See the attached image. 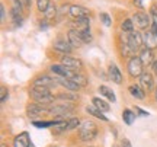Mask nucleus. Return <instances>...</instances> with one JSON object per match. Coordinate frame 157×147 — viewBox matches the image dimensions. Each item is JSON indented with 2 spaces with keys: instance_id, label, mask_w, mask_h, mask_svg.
Instances as JSON below:
<instances>
[{
  "instance_id": "nucleus-11",
  "label": "nucleus",
  "mask_w": 157,
  "mask_h": 147,
  "mask_svg": "<svg viewBox=\"0 0 157 147\" xmlns=\"http://www.w3.org/2000/svg\"><path fill=\"white\" fill-rule=\"evenodd\" d=\"M51 72L60 77H70L73 74V70H70L68 67H66L64 64H56V66H51Z\"/></svg>"
},
{
  "instance_id": "nucleus-12",
  "label": "nucleus",
  "mask_w": 157,
  "mask_h": 147,
  "mask_svg": "<svg viewBox=\"0 0 157 147\" xmlns=\"http://www.w3.org/2000/svg\"><path fill=\"white\" fill-rule=\"evenodd\" d=\"M73 29L78 31V32H90L89 29V17H83V19H74V22L71 23Z\"/></svg>"
},
{
  "instance_id": "nucleus-8",
  "label": "nucleus",
  "mask_w": 157,
  "mask_h": 147,
  "mask_svg": "<svg viewBox=\"0 0 157 147\" xmlns=\"http://www.w3.org/2000/svg\"><path fill=\"white\" fill-rule=\"evenodd\" d=\"M67 37H68V42H70L71 47H74V48H78V47H82L84 44L82 34H80L78 31H76V29H70Z\"/></svg>"
},
{
  "instance_id": "nucleus-40",
  "label": "nucleus",
  "mask_w": 157,
  "mask_h": 147,
  "mask_svg": "<svg viewBox=\"0 0 157 147\" xmlns=\"http://www.w3.org/2000/svg\"><path fill=\"white\" fill-rule=\"evenodd\" d=\"M23 3H25L26 7H31V6H32V0H23Z\"/></svg>"
},
{
  "instance_id": "nucleus-34",
  "label": "nucleus",
  "mask_w": 157,
  "mask_h": 147,
  "mask_svg": "<svg viewBox=\"0 0 157 147\" xmlns=\"http://www.w3.org/2000/svg\"><path fill=\"white\" fill-rule=\"evenodd\" d=\"M0 92H2V93H0V99H2V102H5L6 99H7V96H9V92H7V89H6L5 86L0 87Z\"/></svg>"
},
{
  "instance_id": "nucleus-26",
  "label": "nucleus",
  "mask_w": 157,
  "mask_h": 147,
  "mask_svg": "<svg viewBox=\"0 0 157 147\" xmlns=\"http://www.w3.org/2000/svg\"><path fill=\"white\" fill-rule=\"evenodd\" d=\"M122 119L125 121V124L127 125H131L135 121V112L134 111H131V109H125L124 114H122Z\"/></svg>"
},
{
  "instance_id": "nucleus-27",
  "label": "nucleus",
  "mask_w": 157,
  "mask_h": 147,
  "mask_svg": "<svg viewBox=\"0 0 157 147\" xmlns=\"http://www.w3.org/2000/svg\"><path fill=\"white\" fill-rule=\"evenodd\" d=\"M121 29H122L124 32H132V29H134V23L131 19H125L121 25Z\"/></svg>"
},
{
  "instance_id": "nucleus-17",
  "label": "nucleus",
  "mask_w": 157,
  "mask_h": 147,
  "mask_svg": "<svg viewBox=\"0 0 157 147\" xmlns=\"http://www.w3.org/2000/svg\"><path fill=\"white\" fill-rule=\"evenodd\" d=\"M143 40H144V44H146L147 48H150V50L157 48V35L154 32H146Z\"/></svg>"
},
{
  "instance_id": "nucleus-5",
  "label": "nucleus",
  "mask_w": 157,
  "mask_h": 147,
  "mask_svg": "<svg viewBox=\"0 0 157 147\" xmlns=\"http://www.w3.org/2000/svg\"><path fill=\"white\" fill-rule=\"evenodd\" d=\"M143 42H144V40H143V37L140 35V32H135V31L129 32V37L127 38V44H128V47L132 51L138 50Z\"/></svg>"
},
{
  "instance_id": "nucleus-21",
  "label": "nucleus",
  "mask_w": 157,
  "mask_h": 147,
  "mask_svg": "<svg viewBox=\"0 0 157 147\" xmlns=\"http://www.w3.org/2000/svg\"><path fill=\"white\" fill-rule=\"evenodd\" d=\"M140 58L141 61H143V64H150V63H153V50H150V48H144L143 51H140Z\"/></svg>"
},
{
  "instance_id": "nucleus-10",
  "label": "nucleus",
  "mask_w": 157,
  "mask_h": 147,
  "mask_svg": "<svg viewBox=\"0 0 157 147\" xmlns=\"http://www.w3.org/2000/svg\"><path fill=\"white\" fill-rule=\"evenodd\" d=\"M54 50L61 52V54H70L71 52V44L68 42V40H63V38H58V40L54 42Z\"/></svg>"
},
{
  "instance_id": "nucleus-9",
  "label": "nucleus",
  "mask_w": 157,
  "mask_h": 147,
  "mask_svg": "<svg viewBox=\"0 0 157 147\" xmlns=\"http://www.w3.org/2000/svg\"><path fill=\"white\" fill-rule=\"evenodd\" d=\"M54 85H60L58 79H54L51 76H39L34 80V86H45V87H51Z\"/></svg>"
},
{
  "instance_id": "nucleus-19",
  "label": "nucleus",
  "mask_w": 157,
  "mask_h": 147,
  "mask_svg": "<svg viewBox=\"0 0 157 147\" xmlns=\"http://www.w3.org/2000/svg\"><path fill=\"white\" fill-rule=\"evenodd\" d=\"M128 91H129V93H131L132 96L137 98V99H140V101H143V99H144V96H146V92H144V89H143V86L131 85Z\"/></svg>"
},
{
  "instance_id": "nucleus-33",
  "label": "nucleus",
  "mask_w": 157,
  "mask_h": 147,
  "mask_svg": "<svg viewBox=\"0 0 157 147\" xmlns=\"http://www.w3.org/2000/svg\"><path fill=\"white\" fill-rule=\"evenodd\" d=\"M101 19L103 21V23L106 25V26H111L112 25V21H111V17L108 13H101Z\"/></svg>"
},
{
  "instance_id": "nucleus-41",
  "label": "nucleus",
  "mask_w": 157,
  "mask_h": 147,
  "mask_svg": "<svg viewBox=\"0 0 157 147\" xmlns=\"http://www.w3.org/2000/svg\"><path fill=\"white\" fill-rule=\"evenodd\" d=\"M151 64H153V72L157 74V61H153Z\"/></svg>"
},
{
  "instance_id": "nucleus-45",
  "label": "nucleus",
  "mask_w": 157,
  "mask_h": 147,
  "mask_svg": "<svg viewBox=\"0 0 157 147\" xmlns=\"http://www.w3.org/2000/svg\"><path fill=\"white\" fill-rule=\"evenodd\" d=\"M31 147H34V146H32V144H31Z\"/></svg>"
},
{
  "instance_id": "nucleus-15",
  "label": "nucleus",
  "mask_w": 157,
  "mask_h": 147,
  "mask_svg": "<svg viewBox=\"0 0 157 147\" xmlns=\"http://www.w3.org/2000/svg\"><path fill=\"white\" fill-rule=\"evenodd\" d=\"M44 112H48V111H45L44 106L41 105V103H31L28 106V115L31 118H35V117H39V115H42Z\"/></svg>"
},
{
  "instance_id": "nucleus-25",
  "label": "nucleus",
  "mask_w": 157,
  "mask_h": 147,
  "mask_svg": "<svg viewBox=\"0 0 157 147\" xmlns=\"http://www.w3.org/2000/svg\"><path fill=\"white\" fill-rule=\"evenodd\" d=\"M68 79H70V80H73L74 83H77V85L80 86V87H82V86H86V85H87V79L84 77L83 74L73 73L71 76H70V77H68Z\"/></svg>"
},
{
  "instance_id": "nucleus-36",
  "label": "nucleus",
  "mask_w": 157,
  "mask_h": 147,
  "mask_svg": "<svg viewBox=\"0 0 157 147\" xmlns=\"http://www.w3.org/2000/svg\"><path fill=\"white\" fill-rule=\"evenodd\" d=\"M134 109H135V112H138V115H141V117H147V115H148V114L144 112V111H143L141 108H138V106H135Z\"/></svg>"
},
{
  "instance_id": "nucleus-16",
  "label": "nucleus",
  "mask_w": 157,
  "mask_h": 147,
  "mask_svg": "<svg viewBox=\"0 0 157 147\" xmlns=\"http://www.w3.org/2000/svg\"><path fill=\"white\" fill-rule=\"evenodd\" d=\"M61 63L66 66V67H68L70 70H78V68H82V63H80V60H76V58H73V57H63L61 58Z\"/></svg>"
},
{
  "instance_id": "nucleus-31",
  "label": "nucleus",
  "mask_w": 157,
  "mask_h": 147,
  "mask_svg": "<svg viewBox=\"0 0 157 147\" xmlns=\"http://www.w3.org/2000/svg\"><path fill=\"white\" fill-rule=\"evenodd\" d=\"M58 99H63V101H78V95H73V93H61V95H58Z\"/></svg>"
},
{
  "instance_id": "nucleus-37",
  "label": "nucleus",
  "mask_w": 157,
  "mask_h": 147,
  "mask_svg": "<svg viewBox=\"0 0 157 147\" xmlns=\"http://www.w3.org/2000/svg\"><path fill=\"white\" fill-rule=\"evenodd\" d=\"M0 13H2V21L6 19V10H5V6L0 5Z\"/></svg>"
},
{
  "instance_id": "nucleus-20",
  "label": "nucleus",
  "mask_w": 157,
  "mask_h": 147,
  "mask_svg": "<svg viewBox=\"0 0 157 147\" xmlns=\"http://www.w3.org/2000/svg\"><path fill=\"white\" fill-rule=\"evenodd\" d=\"M58 83L61 86H64L66 89H68V91H71V92H76V91H78L80 89V86L77 85V83H74L73 80H70V79H58Z\"/></svg>"
},
{
  "instance_id": "nucleus-3",
  "label": "nucleus",
  "mask_w": 157,
  "mask_h": 147,
  "mask_svg": "<svg viewBox=\"0 0 157 147\" xmlns=\"http://www.w3.org/2000/svg\"><path fill=\"white\" fill-rule=\"evenodd\" d=\"M50 114L52 115H57V117H60V115H64V117H67L68 114L74 111V103H54L50 109H47Z\"/></svg>"
},
{
  "instance_id": "nucleus-30",
  "label": "nucleus",
  "mask_w": 157,
  "mask_h": 147,
  "mask_svg": "<svg viewBox=\"0 0 157 147\" xmlns=\"http://www.w3.org/2000/svg\"><path fill=\"white\" fill-rule=\"evenodd\" d=\"M78 125H80V119H78V118H71V119H68V121H67V131L77 128Z\"/></svg>"
},
{
  "instance_id": "nucleus-4",
  "label": "nucleus",
  "mask_w": 157,
  "mask_h": 147,
  "mask_svg": "<svg viewBox=\"0 0 157 147\" xmlns=\"http://www.w3.org/2000/svg\"><path fill=\"white\" fill-rule=\"evenodd\" d=\"M128 73L131 77H140L143 72V61L140 57H132L128 61Z\"/></svg>"
},
{
  "instance_id": "nucleus-35",
  "label": "nucleus",
  "mask_w": 157,
  "mask_h": 147,
  "mask_svg": "<svg viewBox=\"0 0 157 147\" xmlns=\"http://www.w3.org/2000/svg\"><path fill=\"white\" fill-rule=\"evenodd\" d=\"M13 9L22 12V5H21V0H13Z\"/></svg>"
},
{
  "instance_id": "nucleus-29",
  "label": "nucleus",
  "mask_w": 157,
  "mask_h": 147,
  "mask_svg": "<svg viewBox=\"0 0 157 147\" xmlns=\"http://www.w3.org/2000/svg\"><path fill=\"white\" fill-rule=\"evenodd\" d=\"M57 15V7L54 5H50V7L45 12V19H54Z\"/></svg>"
},
{
  "instance_id": "nucleus-7",
  "label": "nucleus",
  "mask_w": 157,
  "mask_h": 147,
  "mask_svg": "<svg viewBox=\"0 0 157 147\" xmlns=\"http://www.w3.org/2000/svg\"><path fill=\"white\" fill-rule=\"evenodd\" d=\"M150 19H151V16L147 15V13H144V12H138V13H135L134 15L135 25L141 29H147L148 26H150Z\"/></svg>"
},
{
  "instance_id": "nucleus-23",
  "label": "nucleus",
  "mask_w": 157,
  "mask_h": 147,
  "mask_svg": "<svg viewBox=\"0 0 157 147\" xmlns=\"http://www.w3.org/2000/svg\"><path fill=\"white\" fill-rule=\"evenodd\" d=\"M99 93H101L102 96H105L106 99H109V101L115 102L117 101V98H115V93H113L108 86H99Z\"/></svg>"
},
{
  "instance_id": "nucleus-28",
  "label": "nucleus",
  "mask_w": 157,
  "mask_h": 147,
  "mask_svg": "<svg viewBox=\"0 0 157 147\" xmlns=\"http://www.w3.org/2000/svg\"><path fill=\"white\" fill-rule=\"evenodd\" d=\"M50 0H36V6H38V10L39 12H47V9L50 7Z\"/></svg>"
},
{
  "instance_id": "nucleus-32",
  "label": "nucleus",
  "mask_w": 157,
  "mask_h": 147,
  "mask_svg": "<svg viewBox=\"0 0 157 147\" xmlns=\"http://www.w3.org/2000/svg\"><path fill=\"white\" fill-rule=\"evenodd\" d=\"M150 16H151V21H153V26H157V6L153 5L150 7Z\"/></svg>"
},
{
  "instance_id": "nucleus-18",
  "label": "nucleus",
  "mask_w": 157,
  "mask_h": 147,
  "mask_svg": "<svg viewBox=\"0 0 157 147\" xmlns=\"http://www.w3.org/2000/svg\"><path fill=\"white\" fill-rule=\"evenodd\" d=\"M108 73H109V79L115 82V83H121L122 82V74L119 72V68L115 66V64H111L109 68H108Z\"/></svg>"
},
{
  "instance_id": "nucleus-38",
  "label": "nucleus",
  "mask_w": 157,
  "mask_h": 147,
  "mask_svg": "<svg viewBox=\"0 0 157 147\" xmlns=\"http://www.w3.org/2000/svg\"><path fill=\"white\" fill-rule=\"evenodd\" d=\"M122 147H132L128 138H124V140H122Z\"/></svg>"
},
{
  "instance_id": "nucleus-1",
  "label": "nucleus",
  "mask_w": 157,
  "mask_h": 147,
  "mask_svg": "<svg viewBox=\"0 0 157 147\" xmlns=\"http://www.w3.org/2000/svg\"><path fill=\"white\" fill-rule=\"evenodd\" d=\"M31 96L34 98L36 103H50L54 101V96L51 95L50 89L45 86H34L31 89Z\"/></svg>"
},
{
  "instance_id": "nucleus-42",
  "label": "nucleus",
  "mask_w": 157,
  "mask_h": 147,
  "mask_svg": "<svg viewBox=\"0 0 157 147\" xmlns=\"http://www.w3.org/2000/svg\"><path fill=\"white\" fill-rule=\"evenodd\" d=\"M153 32L157 35V26H153Z\"/></svg>"
},
{
  "instance_id": "nucleus-2",
  "label": "nucleus",
  "mask_w": 157,
  "mask_h": 147,
  "mask_svg": "<svg viewBox=\"0 0 157 147\" xmlns=\"http://www.w3.org/2000/svg\"><path fill=\"white\" fill-rule=\"evenodd\" d=\"M96 136H98V127L92 121H86L80 127V133H78L80 140H83V141H92Z\"/></svg>"
},
{
  "instance_id": "nucleus-22",
  "label": "nucleus",
  "mask_w": 157,
  "mask_h": 147,
  "mask_svg": "<svg viewBox=\"0 0 157 147\" xmlns=\"http://www.w3.org/2000/svg\"><path fill=\"white\" fill-rule=\"evenodd\" d=\"M92 102H93V106H96L99 111H102V112H109V111H111L109 103H106L105 101H102V99H99V98H93Z\"/></svg>"
},
{
  "instance_id": "nucleus-14",
  "label": "nucleus",
  "mask_w": 157,
  "mask_h": 147,
  "mask_svg": "<svg viewBox=\"0 0 157 147\" xmlns=\"http://www.w3.org/2000/svg\"><path fill=\"white\" fill-rule=\"evenodd\" d=\"M140 83H141V86H143L144 89H147V91H151L153 87H154V80H153V74H150L148 72L143 73V74L140 76Z\"/></svg>"
},
{
  "instance_id": "nucleus-44",
  "label": "nucleus",
  "mask_w": 157,
  "mask_h": 147,
  "mask_svg": "<svg viewBox=\"0 0 157 147\" xmlns=\"http://www.w3.org/2000/svg\"><path fill=\"white\" fill-rule=\"evenodd\" d=\"M112 147H118V146H112Z\"/></svg>"
},
{
  "instance_id": "nucleus-6",
  "label": "nucleus",
  "mask_w": 157,
  "mask_h": 147,
  "mask_svg": "<svg viewBox=\"0 0 157 147\" xmlns=\"http://www.w3.org/2000/svg\"><path fill=\"white\" fill-rule=\"evenodd\" d=\"M68 13H70V16L73 17V19H83V17H89L90 16L89 9L82 7V6H76V5L70 6Z\"/></svg>"
},
{
  "instance_id": "nucleus-39",
  "label": "nucleus",
  "mask_w": 157,
  "mask_h": 147,
  "mask_svg": "<svg viewBox=\"0 0 157 147\" xmlns=\"http://www.w3.org/2000/svg\"><path fill=\"white\" fill-rule=\"evenodd\" d=\"M134 5L137 6V7H140V9H143V0H134Z\"/></svg>"
},
{
  "instance_id": "nucleus-24",
  "label": "nucleus",
  "mask_w": 157,
  "mask_h": 147,
  "mask_svg": "<svg viewBox=\"0 0 157 147\" xmlns=\"http://www.w3.org/2000/svg\"><path fill=\"white\" fill-rule=\"evenodd\" d=\"M86 111H87V114L93 115V117H96V118L102 119V121H109V119L103 115V112H102V111H99L96 106H87V108H86Z\"/></svg>"
},
{
  "instance_id": "nucleus-13",
  "label": "nucleus",
  "mask_w": 157,
  "mask_h": 147,
  "mask_svg": "<svg viewBox=\"0 0 157 147\" xmlns=\"http://www.w3.org/2000/svg\"><path fill=\"white\" fill-rule=\"evenodd\" d=\"M31 140H29V134L26 131L21 133L19 136L15 137V141H13V146L15 147H31Z\"/></svg>"
},
{
  "instance_id": "nucleus-43",
  "label": "nucleus",
  "mask_w": 157,
  "mask_h": 147,
  "mask_svg": "<svg viewBox=\"0 0 157 147\" xmlns=\"http://www.w3.org/2000/svg\"><path fill=\"white\" fill-rule=\"evenodd\" d=\"M156 101H157V95H156Z\"/></svg>"
}]
</instances>
